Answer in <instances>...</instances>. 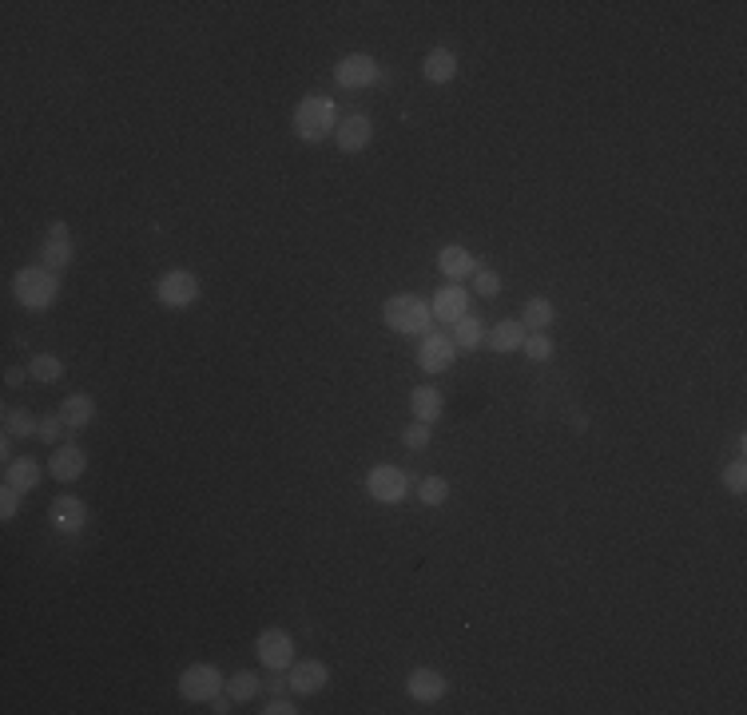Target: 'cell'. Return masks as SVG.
<instances>
[{
	"label": "cell",
	"instance_id": "cell-1",
	"mask_svg": "<svg viewBox=\"0 0 747 715\" xmlns=\"http://www.w3.org/2000/svg\"><path fill=\"white\" fill-rule=\"evenodd\" d=\"M294 131L302 143H322L338 131V107L331 96H302L294 107Z\"/></svg>",
	"mask_w": 747,
	"mask_h": 715
},
{
	"label": "cell",
	"instance_id": "cell-2",
	"mask_svg": "<svg viewBox=\"0 0 747 715\" xmlns=\"http://www.w3.org/2000/svg\"><path fill=\"white\" fill-rule=\"evenodd\" d=\"M382 318L394 334H405V338H425L430 334V322H434V311L430 302H422L417 294H394L382 306Z\"/></svg>",
	"mask_w": 747,
	"mask_h": 715
},
{
	"label": "cell",
	"instance_id": "cell-3",
	"mask_svg": "<svg viewBox=\"0 0 747 715\" xmlns=\"http://www.w3.org/2000/svg\"><path fill=\"white\" fill-rule=\"evenodd\" d=\"M13 294L25 311H48L60 299V274L48 267H25L13 279Z\"/></svg>",
	"mask_w": 747,
	"mask_h": 715
},
{
	"label": "cell",
	"instance_id": "cell-4",
	"mask_svg": "<svg viewBox=\"0 0 747 715\" xmlns=\"http://www.w3.org/2000/svg\"><path fill=\"white\" fill-rule=\"evenodd\" d=\"M223 688H227V679L215 664H191V668H183V676H179V696L187 703H211Z\"/></svg>",
	"mask_w": 747,
	"mask_h": 715
},
{
	"label": "cell",
	"instance_id": "cell-5",
	"mask_svg": "<svg viewBox=\"0 0 747 715\" xmlns=\"http://www.w3.org/2000/svg\"><path fill=\"white\" fill-rule=\"evenodd\" d=\"M156 299H159V306H168V311H183V306H191L200 299V279L183 267L163 271L159 282H156Z\"/></svg>",
	"mask_w": 747,
	"mask_h": 715
},
{
	"label": "cell",
	"instance_id": "cell-6",
	"mask_svg": "<svg viewBox=\"0 0 747 715\" xmlns=\"http://www.w3.org/2000/svg\"><path fill=\"white\" fill-rule=\"evenodd\" d=\"M410 473L398 469V465H374L366 473V493L374 501H382V505H398L405 501V493H410Z\"/></svg>",
	"mask_w": 747,
	"mask_h": 715
},
{
	"label": "cell",
	"instance_id": "cell-7",
	"mask_svg": "<svg viewBox=\"0 0 747 715\" xmlns=\"http://www.w3.org/2000/svg\"><path fill=\"white\" fill-rule=\"evenodd\" d=\"M255 656H259V664L267 668V672H291V664H294V640H291V632H282V628L259 632Z\"/></svg>",
	"mask_w": 747,
	"mask_h": 715
},
{
	"label": "cell",
	"instance_id": "cell-8",
	"mask_svg": "<svg viewBox=\"0 0 747 715\" xmlns=\"http://www.w3.org/2000/svg\"><path fill=\"white\" fill-rule=\"evenodd\" d=\"M334 80L343 84L346 92H362V87H374L382 80V68H378V60L374 56H366V52H350V56L338 60Z\"/></svg>",
	"mask_w": 747,
	"mask_h": 715
},
{
	"label": "cell",
	"instance_id": "cell-9",
	"mask_svg": "<svg viewBox=\"0 0 747 715\" xmlns=\"http://www.w3.org/2000/svg\"><path fill=\"white\" fill-rule=\"evenodd\" d=\"M48 516H52V529L60 536H80L84 525H87V505L76 497V493H60V497L48 505Z\"/></svg>",
	"mask_w": 747,
	"mask_h": 715
},
{
	"label": "cell",
	"instance_id": "cell-10",
	"mask_svg": "<svg viewBox=\"0 0 747 715\" xmlns=\"http://www.w3.org/2000/svg\"><path fill=\"white\" fill-rule=\"evenodd\" d=\"M454 354H457V346H454V338L449 334H425L422 338V346H417V366H422L425 373H442L454 366Z\"/></svg>",
	"mask_w": 747,
	"mask_h": 715
},
{
	"label": "cell",
	"instance_id": "cell-11",
	"mask_svg": "<svg viewBox=\"0 0 747 715\" xmlns=\"http://www.w3.org/2000/svg\"><path fill=\"white\" fill-rule=\"evenodd\" d=\"M334 139H338V151H343V156H358V151H366V148H370V139H374L370 116H362V112L346 116L343 124H338Z\"/></svg>",
	"mask_w": 747,
	"mask_h": 715
},
{
	"label": "cell",
	"instance_id": "cell-12",
	"mask_svg": "<svg viewBox=\"0 0 747 715\" xmlns=\"http://www.w3.org/2000/svg\"><path fill=\"white\" fill-rule=\"evenodd\" d=\"M326 679H331V668H326L322 659H294L287 684H291V691H299V696H314V691L326 688Z\"/></svg>",
	"mask_w": 747,
	"mask_h": 715
},
{
	"label": "cell",
	"instance_id": "cell-13",
	"mask_svg": "<svg viewBox=\"0 0 747 715\" xmlns=\"http://www.w3.org/2000/svg\"><path fill=\"white\" fill-rule=\"evenodd\" d=\"M405 691H410V700H417V703H437L449 691V684L437 668H414V672L405 676Z\"/></svg>",
	"mask_w": 747,
	"mask_h": 715
},
{
	"label": "cell",
	"instance_id": "cell-14",
	"mask_svg": "<svg viewBox=\"0 0 747 715\" xmlns=\"http://www.w3.org/2000/svg\"><path fill=\"white\" fill-rule=\"evenodd\" d=\"M84 469H87V454H84L80 445H72V442L56 445V454H52V461H48V473H52L56 481H64V485L80 481Z\"/></svg>",
	"mask_w": 747,
	"mask_h": 715
},
{
	"label": "cell",
	"instance_id": "cell-15",
	"mask_svg": "<svg viewBox=\"0 0 747 715\" xmlns=\"http://www.w3.org/2000/svg\"><path fill=\"white\" fill-rule=\"evenodd\" d=\"M40 262L48 271H64L72 262V239H68V223H52L48 227V239L40 243Z\"/></svg>",
	"mask_w": 747,
	"mask_h": 715
},
{
	"label": "cell",
	"instance_id": "cell-16",
	"mask_svg": "<svg viewBox=\"0 0 747 715\" xmlns=\"http://www.w3.org/2000/svg\"><path fill=\"white\" fill-rule=\"evenodd\" d=\"M430 311H434L437 322H449V326H454L457 318H466V314H469V294L461 291L457 282H454V286H442V291L434 294Z\"/></svg>",
	"mask_w": 747,
	"mask_h": 715
},
{
	"label": "cell",
	"instance_id": "cell-17",
	"mask_svg": "<svg viewBox=\"0 0 747 715\" xmlns=\"http://www.w3.org/2000/svg\"><path fill=\"white\" fill-rule=\"evenodd\" d=\"M437 267H442L445 279H466V274H474L477 271V259L469 255V247H457V243H449L437 250Z\"/></svg>",
	"mask_w": 747,
	"mask_h": 715
},
{
	"label": "cell",
	"instance_id": "cell-18",
	"mask_svg": "<svg viewBox=\"0 0 747 715\" xmlns=\"http://www.w3.org/2000/svg\"><path fill=\"white\" fill-rule=\"evenodd\" d=\"M445 410V402H442V393H437L434 386H417L410 393V414H414V422H425V425H434L437 417H442Z\"/></svg>",
	"mask_w": 747,
	"mask_h": 715
},
{
	"label": "cell",
	"instance_id": "cell-19",
	"mask_svg": "<svg viewBox=\"0 0 747 715\" xmlns=\"http://www.w3.org/2000/svg\"><path fill=\"white\" fill-rule=\"evenodd\" d=\"M422 76H425L430 84H449V80L457 76V56H454L449 48H434L430 56L422 60Z\"/></svg>",
	"mask_w": 747,
	"mask_h": 715
},
{
	"label": "cell",
	"instance_id": "cell-20",
	"mask_svg": "<svg viewBox=\"0 0 747 715\" xmlns=\"http://www.w3.org/2000/svg\"><path fill=\"white\" fill-rule=\"evenodd\" d=\"M60 417L68 429H84L96 422V402L87 398V393H72V398L60 402Z\"/></svg>",
	"mask_w": 747,
	"mask_h": 715
},
{
	"label": "cell",
	"instance_id": "cell-21",
	"mask_svg": "<svg viewBox=\"0 0 747 715\" xmlns=\"http://www.w3.org/2000/svg\"><path fill=\"white\" fill-rule=\"evenodd\" d=\"M40 465L32 457H20V461H8L5 465V485H13V489H20V493H32L40 485Z\"/></svg>",
	"mask_w": 747,
	"mask_h": 715
},
{
	"label": "cell",
	"instance_id": "cell-22",
	"mask_svg": "<svg viewBox=\"0 0 747 715\" xmlns=\"http://www.w3.org/2000/svg\"><path fill=\"white\" fill-rule=\"evenodd\" d=\"M521 342H525V326H521V318H501V322L489 330V346L497 350V354L521 350Z\"/></svg>",
	"mask_w": 747,
	"mask_h": 715
},
{
	"label": "cell",
	"instance_id": "cell-23",
	"mask_svg": "<svg viewBox=\"0 0 747 715\" xmlns=\"http://www.w3.org/2000/svg\"><path fill=\"white\" fill-rule=\"evenodd\" d=\"M553 318H557V306L548 302V299H541V294H537V299L525 302V311H521V326H525V330H533V334H537V330L553 326Z\"/></svg>",
	"mask_w": 747,
	"mask_h": 715
},
{
	"label": "cell",
	"instance_id": "cell-24",
	"mask_svg": "<svg viewBox=\"0 0 747 715\" xmlns=\"http://www.w3.org/2000/svg\"><path fill=\"white\" fill-rule=\"evenodd\" d=\"M486 342V330H481V318L477 314H466L454 322V346L457 350H477Z\"/></svg>",
	"mask_w": 747,
	"mask_h": 715
},
{
	"label": "cell",
	"instance_id": "cell-25",
	"mask_svg": "<svg viewBox=\"0 0 747 715\" xmlns=\"http://www.w3.org/2000/svg\"><path fill=\"white\" fill-rule=\"evenodd\" d=\"M28 378H36L44 382V386H52V382H60L64 378V362L56 354H36L28 362Z\"/></svg>",
	"mask_w": 747,
	"mask_h": 715
},
{
	"label": "cell",
	"instance_id": "cell-26",
	"mask_svg": "<svg viewBox=\"0 0 747 715\" xmlns=\"http://www.w3.org/2000/svg\"><path fill=\"white\" fill-rule=\"evenodd\" d=\"M40 429V417H32L28 410H5V434L8 437H32Z\"/></svg>",
	"mask_w": 747,
	"mask_h": 715
},
{
	"label": "cell",
	"instance_id": "cell-27",
	"mask_svg": "<svg viewBox=\"0 0 747 715\" xmlns=\"http://www.w3.org/2000/svg\"><path fill=\"white\" fill-rule=\"evenodd\" d=\"M259 676H251V672H235V676H227V696L235 700V703H247V700H255L259 696Z\"/></svg>",
	"mask_w": 747,
	"mask_h": 715
},
{
	"label": "cell",
	"instance_id": "cell-28",
	"mask_svg": "<svg viewBox=\"0 0 747 715\" xmlns=\"http://www.w3.org/2000/svg\"><path fill=\"white\" fill-rule=\"evenodd\" d=\"M449 497V481L445 477H422V481H417V501H422V505H430V509H434V505H442Z\"/></svg>",
	"mask_w": 747,
	"mask_h": 715
},
{
	"label": "cell",
	"instance_id": "cell-29",
	"mask_svg": "<svg viewBox=\"0 0 747 715\" xmlns=\"http://www.w3.org/2000/svg\"><path fill=\"white\" fill-rule=\"evenodd\" d=\"M521 350H525V358H533V362H548L553 358V338H548L545 330H537V334H525Z\"/></svg>",
	"mask_w": 747,
	"mask_h": 715
},
{
	"label": "cell",
	"instance_id": "cell-30",
	"mask_svg": "<svg viewBox=\"0 0 747 715\" xmlns=\"http://www.w3.org/2000/svg\"><path fill=\"white\" fill-rule=\"evenodd\" d=\"M723 485H728V493H735V497L747 489V461L743 457H735L732 465H723Z\"/></svg>",
	"mask_w": 747,
	"mask_h": 715
},
{
	"label": "cell",
	"instance_id": "cell-31",
	"mask_svg": "<svg viewBox=\"0 0 747 715\" xmlns=\"http://www.w3.org/2000/svg\"><path fill=\"white\" fill-rule=\"evenodd\" d=\"M430 437H434V425H425V422H414V425L402 429V445L405 449H425L430 445Z\"/></svg>",
	"mask_w": 747,
	"mask_h": 715
},
{
	"label": "cell",
	"instance_id": "cell-32",
	"mask_svg": "<svg viewBox=\"0 0 747 715\" xmlns=\"http://www.w3.org/2000/svg\"><path fill=\"white\" fill-rule=\"evenodd\" d=\"M64 429H68V425H64V417H60V414H48V417H40V429H36V437H40L44 445H56Z\"/></svg>",
	"mask_w": 747,
	"mask_h": 715
},
{
	"label": "cell",
	"instance_id": "cell-33",
	"mask_svg": "<svg viewBox=\"0 0 747 715\" xmlns=\"http://www.w3.org/2000/svg\"><path fill=\"white\" fill-rule=\"evenodd\" d=\"M497 291H501V274L497 271H477L474 274V294H481V299H493Z\"/></svg>",
	"mask_w": 747,
	"mask_h": 715
},
{
	"label": "cell",
	"instance_id": "cell-34",
	"mask_svg": "<svg viewBox=\"0 0 747 715\" xmlns=\"http://www.w3.org/2000/svg\"><path fill=\"white\" fill-rule=\"evenodd\" d=\"M20 497H25V493L13 489V485H5V489H0V516H5V521H13V516H16V509H20Z\"/></svg>",
	"mask_w": 747,
	"mask_h": 715
},
{
	"label": "cell",
	"instance_id": "cell-35",
	"mask_svg": "<svg viewBox=\"0 0 747 715\" xmlns=\"http://www.w3.org/2000/svg\"><path fill=\"white\" fill-rule=\"evenodd\" d=\"M262 711H267V715H294L299 708H294L291 700H279V696H274V700H271V703H267V708H262Z\"/></svg>",
	"mask_w": 747,
	"mask_h": 715
},
{
	"label": "cell",
	"instance_id": "cell-36",
	"mask_svg": "<svg viewBox=\"0 0 747 715\" xmlns=\"http://www.w3.org/2000/svg\"><path fill=\"white\" fill-rule=\"evenodd\" d=\"M282 688H291V684H287V676H282V672H274V679H267V691H271V696H279Z\"/></svg>",
	"mask_w": 747,
	"mask_h": 715
},
{
	"label": "cell",
	"instance_id": "cell-37",
	"mask_svg": "<svg viewBox=\"0 0 747 715\" xmlns=\"http://www.w3.org/2000/svg\"><path fill=\"white\" fill-rule=\"evenodd\" d=\"M5 382H8V386H20V382H25V370H20V366H8V370H5Z\"/></svg>",
	"mask_w": 747,
	"mask_h": 715
},
{
	"label": "cell",
	"instance_id": "cell-38",
	"mask_svg": "<svg viewBox=\"0 0 747 715\" xmlns=\"http://www.w3.org/2000/svg\"><path fill=\"white\" fill-rule=\"evenodd\" d=\"M211 703H215V711H219V715H227V711H230V703H235V700H230V696H215Z\"/></svg>",
	"mask_w": 747,
	"mask_h": 715
}]
</instances>
